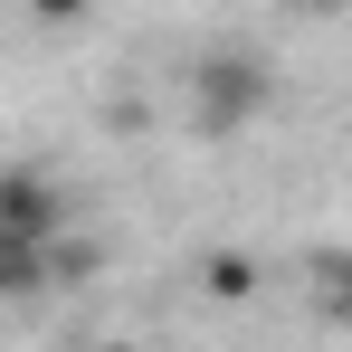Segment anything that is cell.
<instances>
[{
    "mask_svg": "<svg viewBox=\"0 0 352 352\" xmlns=\"http://www.w3.org/2000/svg\"><path fill=\"white\" fill-rule=\"evenodd\" d=\"M19 10H29V19H38V29H67V19H86V10H96V0H19Z\"/></svg>",
    "mask_w": 352,
    "mask_h": 352,
    "instance_id": "5b68a950",
    "label": "cell"
},
{
    "mask_svg": "<svg viewBox=\"0 0 352 352\" xmlns=\"http://www.w3.org/2000/svg\"><path fill=\"white\" fill-rule=\"evenodd\" d=\"M200 286L219 295V305H248V295H257V267H248V257H210V267H200Z\"/></svg>",
    "mask_w": 352,
    "mask_h": 352,
    "instance_id": "277c9868",
    "label": "cell"
},
{
    "mask_svg": "<svg viewBox=\"0 0 352 352\" xmlns=\"http://www.w3.org/2000/svg\"><path fill=\"white\" fill-rule=\"evenodd\" d=\"M67 229V190L48 172H0V238L10 248H48Z\"/></svg>",
    "mask_w": 352,
    "mask_h": 352,
    "instance_id": "7a4b0ae2",
    "label": "cell"
},
{
    "mask_svg": "<svg viewBox=\"0 0 352 352\" xmlns=\"http://www.w3.org/2000/svg\"><path fill=\"white\" fill-rule=\"evenodd\" d=\"M38 276H48V248H10V238H0V305H10V295H29Z\"/></svg>",
    "mask_w": 352,
    "mask_h": 352,
    "instance_id": "3957f363",
    "label": "cell"
},
{
    "mask_svg": "<svg viewBox=\"0 0 352 352\" xmlns=\"http://www.w3.org/2000/svg\"><path fill=\"white\" fill-rule=\"evenodd\" d=\"M267 105H276V76L248 58V48H219V58H200V67H190V124H200L210 143L248 133Z\"/></svg>",
    "mask_w": 352,
    "mask_h": 352,
    "instance_id": "6da1fadb",
    "label": "cell"
},
{
    "mask_svg": "<svg viewBox=\"0 0 352 352\" xmlns=\"http://www.w3.org/2000/svg\"><path fill=\"white\" fill-rule=\"evenodd\" d=\"M86 352H143V343H133V333H105V343H86Z\"/></svg>",
    "mask_w": 352,
    "mask_h": 352,
    "instance_id": "8992f818",
    "label": "cell"
}]
</instances>
